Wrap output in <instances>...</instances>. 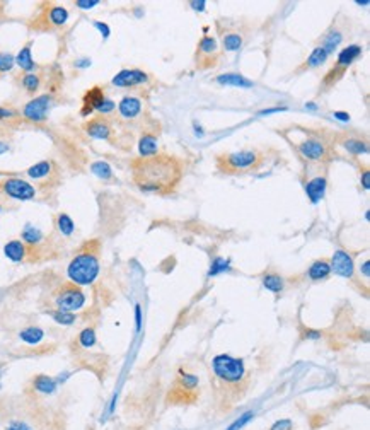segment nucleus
<instances>
[{"label":"nucleus","instance_id":"nucleus-19","mask_svg":"<svg viewBox=\"0 0 370 430\" xmlns=\"http://www.w3.org/2000/svg\"><path fill=\"white\" fill-rule=\"evenodd\" d=\"M328 56L329 53L326 50L322 48V46H317V48H314L312 50V53L307 56V60H306V63H304L300 69H298V72H302V70H311V69H316V67H321L326 63V60H328Z\"/></svg>","mask_w":370,"mask_h":430},{"label":"nucleus","instance_id":"nucleus-20","mask_svg":"<svg viewBox=\"0 0 370 430\" xmlns=\"http://www.w3.org/2000/svg\"><path fill=\"white\" fill-rule=\"evenodd\" d=\"M329 273H331V265L328 263L326 260H317V261H314V263L311 265V268H309L307 271V275H309V278L311 280H324V278H328Z\"/></svg>","mask_w":370,"mask_h":430},{"label":"nucleus","instance_id":"nucleus-17","mask_svg":"<svg viewBox=\"0 0 370 430\" xmlns=\"http://www.w3.org/2000/svg\"><path fill=\"white\" fill-rule=\"evenodd\" d=\"M306 193H307V197L311 198L312 203H317L319 200L324 197V193H326V178L317 176V178L311 179V181L306 184Z\"/></svg>","mask_w":370,"mask_h":430},{"label":"nucleus","instance_id":"nucleus-53","mask_svg":"<svg viewBox=\"0 0 370 430\" xmlns=\"http://www.w3.org/2000/svg\"><path fill=\"white\" fill-rule=\"evenodd\" d=\"M190 5H191V7H193L195 10H203L206 4H205V2H191Z\"/></svg>","mask_w":370,"mask_h":430},{"label":"nucleus","instance_id":"nucleus-31","mask_svg":"<svg viewBox=\"0 0 370 430\" xmlns=\"http://www.w3.org/2000/svg\"><path fill=\"white\" fill-rule=\"evenodd\" d=\"M21 85H22V89H26L28 92H36L39 89V85H41V79H39V75L34 74V72H28V74L22 75Z\"/></svg>","mask_w":370,"mask_h":430},{"label":"nucleus","instance_id":"nucleus-33","mask_svg":"<svg viewBox=\"0 0 370 430\" xmlns=\"http://www.w3.org/2000/svg\"><path fill=\"white\" fill-rule=\"evenodd\" d=\"M344 69H341V67H338V65H334L331 70L328 72L326 75H324V79H322V85L324 87H331V85H334L336 84V82L341 79V77L344 75Z\"/></svg>","mask_w":370,"mask_h":430},{"label":"nucleus","instance_id":"nucleus-39","mask_svg":"<svg viewBox=\"0 0 370 430\" xmlns=\"http://www.w3.org/2000/svg\"><path fill=\"white\" fill-rule=\"evenodd\" d=\"M14 63H16V60H14V56L11 53L0 51V74H6V72L12 70Z\"/></svg>","mask_w":370,"mask_h":430},{"label":"nucleus","instance_id":"nucleus-59","mask_svg":"<svg viewBox=\"0 0 370 430\" xmlns=\"http://www.w3.org/2000/svg\"><path fill=\"white\" fill-rule=\"evenodd\" d=\"M0 388H2V384H0Z\"/></svg>","mask_w":370,"mask_h":430},{"label":"nucleus","instance_id":"nucleus-27","mask_svg":"<svg viewBox=\"0 0 370 430\" xmlns=\"http://www.w3.org/2000/svg\"><path fill=\"white\" fill-rule=\"evenodd\" d=\"M28 176L31 179H43V178H48L50 174H52V162L50 161H41L38 164H34L28 169Z\"/></svg>","mask_w":370,"mask_h":430},{"label":"nucleus","instance_id":"nucleus-48","mask_svg":"<svg viewBox=\"0 0 370 430\" xmlns=\"http://www.w3.org/2000/svg\"><path fill=\"white\" fill-rule=\"evenodd\" d=\"M94 26H96V28H98V29L101 31V34H103V38H108V36H109V33H111V31H109V28H108V24H104V23H99V20H98V23H94Z\"/></svg>","mask_w":370,"mask_h":430},{"label":"nucleus","instance_id":"nucleus-38","mask_svg":"<svg viewBox=\"0 0 370 430\" xmlns=\"http://www.w3.org/2000/svg\"><path fill=\"white\" fill-rule=\"evenodd\" d=\"M179 384L182 386L184 391H193V389L198 386V377L193 376V374H179Z\"/></svg>","mask_w":370,"mask_h":430},{"label":"nucleus","instance_id":"nucleus-46","mask_svg":"<svg viewBox=\"0 0 370 430\" xmlns=\"http://www.w3.org/2000/svg\"><path fill=\"white\" fill-rule=\"evenodd\" d=\"M11 118H16V111L0 106V120H11Z\"/></svg>","mask_w":370,"mask_h":430},{"label":"nucleus","instance_id":"nucleus-30","mask_svg":"<svg viewBox=\"0 0 370 430\" xmlns=\"http://www.w3.org/2000/svg\"><path fill=\"white\" fill-rule=\"evenodd\" d=\"M263 285H265L266 290L275 292V294H280L283 290V278L276 273H268L263 276Z\"/></svg>","mask_w":370,"mask_h":430},{"label":"nucleus","instance_id":"nucleus-8","mask_svg":"<svg viewBox=\"0 0 370 430\" xmlns=\"http://www.w3.org/2000/svg\"><path fill=\"white\" fill-rule=\"evenodd\" d=\"M298 152L306 159L314 162H321L329 157L328 145L322 140H319V138H307V140L300 142L298 143Z\"/></svg>","mask_w":370,"mask_h":430},{"label":"nucleus","instance_id":"nucleus-37","mask_svg":"<svg viewBox=\"0 0 370 430\" xmlns=\"http://www.w3.org/2000/svg\"><path fill=\"white\" fill-rule=\"evenodd\" d=\"M79 341L84 348H92L96 345V341H98L96 340V331L92 330V328H85V330L80 331Z\"/></svg>","mask_w":370,"mask_h":430},{"label":"nucleus","instance_id":"nucleus-23","mask_svg":"<svg viewBox=\"0 0 370 430\" xmlns=\"http://www.w3.org/2000/svg\"><path fill=\"white\" fill-rule=\"evenodd\" d=\"M33 386H34V389H36L38 393L53 394L55 391H57L58 382H57V379H53V377H50V376H43V374H41V376L34 377Z\"/></svg>","mask_w":370,"mask_h":430},{"label":"nucleus","instance_id":"nucleus-13","mask_svg":"<svg viewBox=\"0 0 370 430\" xmlns=\"http://www.w3.org/2000/svg\"><path fill=\"white\" fill-rule=\"evenodd\" d=\"M84 130L87 132L89 137L98 138V140H106V138H109V135H111V125L108 123V120H104V118H101V116L89 120L84 125Z\"/></svg>","mask_w":370,"mask_h":430},{"label":"nucleus","instance_id":"nucleus-7","mask_svg":"<svg viewBox=\"0 0 370 430\" xmlns=\"http://www.w3.org/2000/svg\"><path fill=\"white\" fill-rule=\"evenodd\" d=\"M50 106H52V96L50 94L38 96L22 107V116L33 123H43L48 116Z\"/></svg>","mask_w":370,"mask_h":430},{"label":"nucleus","instance_id":"nucleus-58","mask_svg":"<svg viewBox=\"0 0 370 430\" xmlns=\"http://www.w3.org/2000/svg\"><path fill=\"white\" fill-rule=\"evenodd\" d=\"M0 212H2V207H0Z\"/></svg>","mask_w":370,"mask_h":430},{"label":"nucleus","instance_id":"nucleus-55","mask_svg":"<svg viewBox=\"0 0 370 430\" xmlns=\"http://www.w3.org/2000/svg\"><path fill=\"white\" fill-rule=\"evenodd\" d=\"M9 150V143L7 142H0V156L2 154H6Z\"/></svg>","mask_w":370,"mask_h":430},{"label":"nucleus","instance_id":"nucleus-28","mask_svg":"<svg viewBox=\"0 0 370 430\" xmlns=\"http://www.w3.org/2000/svg\"><path fill=\"white\" fill-rule=\"evenodd\" d=\"M21 238H22V241H24L26 244H29V246H36V244H39V243L43 241V232H41V230H39L38 227H34V225L28 224L26 227L22 229Z\"/></svg>","mask_w":370,"mask_h":430},{"label":"nucleus","instance_id":"nucleus-22","mask_svg":"<svg viewBox=\"0 0 370 430\" xmlns=\"http://www.w3.org/2000/svg\"><path fill=\"white\" fill-rule=\"evenodd\" d=\"M31 46L33 43L29 41L28 45H24L21 51L17 53V56L14 60H16V63L21 67L22 70H26V74L28 72H31L34 67H36V63H34V60H33V55H31Z\"/></svg>","mask_w":370,"mask_h":430},{"label":"nucleus","instance_id":"nucleus-35","mask_svg":"<svg viewBox=\"0 0 370 430\" xmlns=\"http://www.w3.org/2000/svg\"><path fill=\"white\" fill-rule=\"evenodd\" d=\"M242 46V36L239 33H227L224 36V48L227 51H237Z\"/></svg>","mask_w":370,"mask_h":430},{"label":"nucleus","instance_id":"nucleus-32","mask_svg":"<svg viewBox=\"0 0 370 430\" xmlns=\"http://www.w3.org/2000/svg\"><path fill=\"white\" fill-rule=\"evenodd\" d=\"M57 227H58L60 232L68 238V235L74 234L75 224H74V220H72V217H70V215H67V213H60L58 219H57Z\"/></svg>","mask_w":370,"mask_h":430},{"label":"nucleus","instance_id":"nucleus-1","mask_svg":"<svg viewBox=\"0 0 370 430\" xmlns=\"http://www.w3.org/2000/svg\"><path fill=\"white\" fill-rule=\"evenodd\" d=\"M133 181L144 191L171 193L182 178V164L177 157L167 154H154L150 157H138L131 162Z\"/></svg>","mask_w":370,"mask_h":430},{"label":"nucleus","instance_id":"nucleus-9","mask_svg":"<svg viewBox=\"0 0 370 430\" xmlns=\"http://www.w3.org/2000/svg\"><path fill=\"white\" fill-rule=\"evenodd\" d=\"M149 80V74L140 69H123L113 77V85L116 87H135Z\"/></svg>","mask_w":370,"mask_h":430},{"label":"nucleus","instance_id":"nucleus-11","mask_svg":"<svg viewBox=\"0 0 370 430\" xmlns=\"http://www.w3.org/2000/svg\"><path fill=\"white\" fill-rule=\"evenodd\" d=\"M215 55H217V39L212 38V36H203L198 43V53H196V56H200L198 61H206L203 69L215 65V60H217Z\"/></svg>","mask_w":370,"mask_h":430},{"label":"nucleus","instance_id":"nucleus-4","mask_svg":"<svg viewBox=\"0 0 370 430\" xmlns=\"http://www.w3.org/2000/svg\"><path fill=\"white\" fill-rule=\"evenodd\" d=\"M212 367H214L215 376L220 379V381L236 384L244 379L246 376V367L244 362L241 358H236L232 355H227V353H220V355L214 357L212 360Z\"/></svg>","mask_w":370,"mask_h":430},{"label":"nucleus","instance_id":"nucleus-41","mask_svg":"<svg viewBox=\"0 0 370 430\" xmlns=\"http://www.w3.org/2000/svg\"><path fill=\"white\" fill-rule=\"evenodd\" d=\"M252 417H255V413H252V412H246L244 415H242V417H239V418H237L236 422L232 423L230 427L227 428V430H241V428L244 427V425L247 423V422H249V420H251Z\"/></svg>","mask_w":370,"mask_h":430},{"label":"nucleus","instance_id":"nucleus-21","mask_svg":"<svg viewBox=\"0 0 370 430\" xmlns=\"http://www.w3.org/2000/svg\"><path fill=\"white\" fill-rule=\"evenodd\" d=\"M217 82H219V84H222V85L244 87V89L255 85V82L249 80V79H246V77H242V75H239V74H222V75L217 77Z\"/></svg>","mask_w":370,"mask_h":430},{"label":"nucleus","instance_id":"nucleus-15","mask_svg":"<svg viewBox=\"0 0 370 430\" xmlns=\"http://www.w3.org/2000/svg\"><path fill=\"white\" fill-rule=\"evenodd\" d=\"M4 254H6L11 261H14V263H21V261H24V258H26L28 249L22 241L12 239L4 246Z\"/></svg>","mask_w":370,"mask_h":430},{"label":"nucleus","instance_id":"nucleus-51","mask_svg":"<svg viewBox=\"0 0 370 430\" xmlns=\"http://www.w3.org/2000/svg\"><path fill=\"white\" fill-rule=\"evenodd\" d=\"M285 110H287V107H270V110H263V111H260L258 115H260V116H265V115H271V113L285 111Z\"/></svg>","mask_w":370,"mask_h":430},{"label":"nucleus","instance_id":"nucleus-12","mask_svg":"<svg viewBox=\"0 0 370 430\" xmlns=\"http://www.w3.org/2000/svg\"><path fill=\"white\" fill-rule=\"evenodd\" d=\"M104 99H106V97H104L103 87L96 85V87H92V89H89L87 92H85V96H84V99H82L84 106H82V110H80V115H82V116H89L90 113L96 111L101 104H103Z\"/></svg>","mask_w":370,"mask_h":430},{"label":"nucleus","instance_id":"nucleus-6","mask_svg":"<svg viewBox=\"0 0 370 430\" xmlns=\"http://www.w3.org/2000/svg\"><path fill=\"white\" fill-rule=\"evenodd\" d=\"M84 304H85V295L77 285H65L57 297V306L60 311L74 312L82 309Z\"/></svg>","mask_w":370,"mask_h":430},{"label":"nucleus","instance_id":"nucleus-45","mask_svg":"<svg viewBox=\"0 0 370 430\" xmlns=\"http://www.w3.org/2000/svg\"><path fill=\"white\" fill-rule=\"evenodd\" d=\"M98 4H99V0H77V2H75V5H77L79 9H92Z\"/></svg>","mask_w":370,"mask_h":430},{"label":"nucleus","instance_id":"nucleus-14","mask_svg":"<svg viewBox=\"0 0 370 430\" xmlns=\"http://www.w3.org/2000/svg\"><path fill=\"white\" fill-rule=\"evenodd\" d=\"M120 116L123 120H135L142 113V101L135 96H125L118 104Z\"/></svg>","mask_w":370,"mask_h":430},{"label":"nucleus","instance_id":"nucleus-57","mask_svg":"<svg viewBox=\"0 0 370 430\" xmlns=\"http://www.w3.org/2000/svg\"><path fill=\"white\" fill-rule=\"evenodd\" d=\"M358 5H368V0H358Z\"/></svg>","mask_w":370,"mask_h":430},{"label":"nucleus","instance_id":"nucleus-5","mask_svg":"<svg viewBox=\"0 0 370 430\" xmlns=\"http://www.w3.org/2000/svg\"><path fill=\"white\" fill-rule=\"evenodd\" d=\"M0 191L6 197L12 200H19V202H28L36 197V189L33 184L24 181L21 178H6L0 181Z\"/></svg>","mask_w":370,"mask_h":430},{"label":"nucleus","instance_id":"nucleus-29","mask_svg":"<svg viewBox=\"0 0 370 430\" xmlns=\"http://www.w3.org/2000/svg\"><path fill=\"white\" fill-rule=\"evenodd\" d=\"M343 147L346 148L348 152L355 154V156H360V154H367L368 152L367 142L360 140V138H346V140H343Z\"/></svg>","mask_w":370,"mask_h":430},{"label":"nucleus","instance_id":"nucleus-47","mask_svg":"<svg viewBox=\"0 0 370 430\" xmlns=\"http://www.w3.org/2000/svg\"><path fill=\"white\" fill-rule=\"evenodd\" d=\"M135 322H136V331L142 330V307L136 304L135 306Z\"/></svg>","mask_w":370,"mask_h":430},{"label":"nucleus","instance_id":"nucleus-26","mask_svg":"<svg viewBox=\"0 0 370 430\" xmlns=\"http://www.w3.org/2000/svg\"><path fill=\"white\" fill-rule=\"evenodd\" d=\"M341 41H343V34L339 33L338 29H333V31H328V33L324 34L321 46L328 51L329 55H331L333 51L339 46V43H341Z\"/></svg>","mask_w":370,"mask_h":430},{"label":"nucleus","instance_id":"nucleus-43","mask_svg":"<svg viewBox=\"0 0 370 430\" xmlns=\"http://www.w3.org/2000/svg\"><path fill=\"white\" fill-rule=\"evenodd\" d=\"M114 107H116L114 101H111V99H104V101H103V104H101L96 111H99L101 115H108V113L113 111Z\"/></svg>","mask_w":370,"mask_h":430},{"label":"nucleus","instance_id":"nucleus-18","mask_svg":"<svg viewBox=\"0 0 370 430\" xmlns=\"http://www.w3.org/2000/svg\"><path fill=\"white\" fill-rule=\"evenodd\" d=\"M157 148H159V143H157V137L154 133L145 132L144 135L140 137L138 140V152L142 157H150L157 154Z\"/></svg>","mask_w":370,"mask_h":430},{"label":"nucleus","instance_id":"nucleus-52","mask_svg":"<svg viewBox=\"0 0 370 430\" xmlns=\"http://www.w3.org/2000/svg\"><path fill=\"white\" fill-rule=\"evenodd\" d=\"M362 184H363L365 189L370 188V173L368 171H363V174H362Z\"/></svg>","mask_w":370,"mask_h":430},{"label":"nucleus","instance_id":"nucleus-54","mask_svg":"<svg viewBox=\"0 0 370 430\" xmlns=\"http://www.w3.org/2000/svg\"><path fill=\"white\" fill-rule=\"evenodd\" d=\"M306 338H321V331H306Z\"/></svg>","mask_w":370,"mask_h":430},{"label":"nucleus","instance_id":"nucleus-24","mask_svg":"<svg viewBox=\"0 0 370 430\" xmlns=\"http://www.w3.org/2000/svg\"><path fill=\"white\" fill-rule=\"evenodd\" d=\"M19 338H21L24 343H28V345H38V343L44 338V331L38 326H29V328H24V330L19 333Z\"/></svg>","mask_w":370,"mask_h":430},{"label":"nucleus","instance_id":"nucleus-42","mask_svg":"<svg viewBox=\"0 0 370 430\" xmlns=\"http://www.w3.org/2000/svg\"><path fill=\"white\" fill-rule=\"evenodd\" d=\"M292 427H293L292 420L282 418V420H278V422L273 423V427H271L270 430H292Z\"/></svg>","mask_w":370,"mask_h":430},{"label":"nucleus","instance_id":"nucleus-16","mask_svg":"<svg viewBox=\"0 0 370 430\" xmlns=\"http://www.w3.org/2000/svg\"><path fill=\"white\" fill-rule=\"evenodd\" d=\"M360 55H362V46H360V45L346 46V48H343L338 53V60H336V63H334V65H338V67H341V69L346 70L348 67L352 65Z\"/></svg>","mask_w":370,"mask_h":430},{"label":"nucleus","instance_id":"nucleus-10","mask_svg":"<svg viewBox=\"0 0 370 430\" xmlns=\"http://www.w3.org/2000/svg\"><path fill=\"white\" fill-rule=\"evenodd\" d=\"M331 270H334V273L343 276V278H352L353 271H355V265H353L352 256H350L346 251L338 249L336 253L333 254Z\"/></svg>","mask_w":370,"mask_h":430},{"label":"nucleus","instance_id":"nucleus-3","mask_svg":"<svg viewBox=\"0 0 370 430\" xmlns=\"http://www.w3.org/2000/svg\"><path fill=\"white\" fill-rule=\"evenodd\" d=\"M263 164V154L258 150H241L222 154L217 157V167L222 173H246L258 169Z\"/></svg>","mask_w":370,"mask_h":430},{"label":"nucleus","instance_id":"nucleus-44","mask_svg":"<svg viewBox=\"0 0 370 430\" xmlns=\"http://www.w3.org/2000/svg\"><path fill=\"white\" fill-rule=\"evenodd\" d=\"M7 430H33V428L28 423L21 422V420H14V422L7 425Z\"/></svg>","mask_w":370,"mask_h":430},{"label":"nucleus","instance_id":"nucleus-49","mask_svg":"<svg viewBox=\"0 0 370 430\" xmlns=\"http://www.w3.org/2000/svg\"><path fill=\"white\" fill-rule=\"evenodd\" d=\"M360 271H362V273H363L365 278H368V276H370V261H368V260H367V261H363V265L360 266Z\"/></svg>","mask_w":370,"mask_h":430},{"label":"nucleus","instance_id":"nucleus-36","mask_svg":"<svg viewBox=\"0 0 370 430\" xmlns=\"http://www.w3.org/2000/svg\"><path fill=\"white\" fill-rule=\"evenodd\" d=\"M52 317H53V321L55 322H58V325H63V326H70V325H74L75 322V314L74 312H68V311H53L52 312Z\"/></svg>","mask_w":370,"mask_h":430},{"label":"nucleus","instance_id":"nucleus-34","mask_svg":"<svg viewBox=\"0 0 370 430\" xmlns=\"http://www.w3.org/2000/svg\"><path fill=\"white\" fill-rule=\"evenodd\" d=\"M90 171H92L96 176L101 178V179H109L111 176H113V169H111L109 164L104 162V161L94 162L92 166H90Z\"/></svg>","mask_w":370,"mask_h":430},{"label":"nucleus","instance_id":"nucleus-25","mask_svg":"<svg viewBox=\"0 0 370 430\" xmlns=\"http://www.w3.org/2000/svg\"><path fill=\"white\" fill-rule=\"evenodd\" d=\"M47 19H48V23L53 26H63L68 20V10L62 7V5H53V7H50V10H48Z\"/></svg>","mask_w":370,"mask_h":430},{"label":"nucleus","instance_id":"nucleus-2","mask_svg":"<svg viewBox=\"0 0 370 430\" xmlns=\"http://www.w3.org/2000/svg\"><path fill=\"white\" fill-rule=\"evenodd\" d=\"M99 258L92 251H82L70 261L67 266V275L70 282L77 287L90 285L99 275Z\"/></svg>","mask_w":370,"mask_h":430},{"label":"nucleus","instance_id":"nucleus-40","mask_svg":"<svg viewBox=\"0 0 370 430\" xmlns=\"http://www.w3.org/2000/svg\"><path fill=\"white\" fill-rule=\"evenodd\" d=\"M227 268H229V261H225L224 258H215L214 263H212V268L209 271V275L210 276L219 275V273H222V271H225Z\"/></svg>","mask_w":370,"mask_h":430},{"label":"nucleus","instance_id":"nucleus-50","mask_svg":"<svg viewBox=\"0 0 370 430\" xmlns=\"http://www.w3.org/2000/svg\"><path fill=\"white\" fill-rule=\"evenodd\" d=\"M333 116L336 118V120H339V121H348V120H350V115H348V113H343V111H334Z\"/></svg>","mask_w":370,"mask_h":430},{"label":"nucleus","instance_id":"nucleus-56","mask_svg":"<svg viewBox=\"0 0 370 430\" xmlns=\"http://www.w3.org/2000/svg\"><path fill=\"white\" fill-rule=\"evenodd\" d=\"M75 65H77V67H89V65H90V60H79Z\"/></svg>","mask_w":370,"mask_h":430}]
</instances>
